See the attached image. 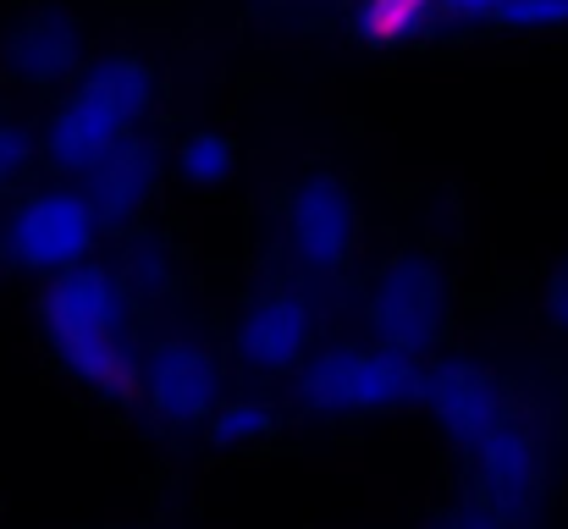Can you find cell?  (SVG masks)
Returning a JSON list of instances; mask_svg holds the SVG:
<instances>
[{
	"label": "cell",
	"mask_w": 568,
	"mask_h": 529,
	"mask_svg": "<svg viewBox=\"0 0 568 529\" xmlns=\"http://www.w3.org/2000/svg\"><path fill=\"white\" fill-rule=\"evenodd\" d=\"M39 332L55 364L111 408L139 397V343H133V293L94 254L44 276Z\"/></svg>",
	"instance_id": "6da1fadb"
},
{
	"label": "cell",
	"mask_w": 568,
	"mask_h": 529,
	"mask_svg": "<svg viewBox=\"0 0 568 529\" xmlns=\"http://www.w3.org/2000/svg\"><path fill=\"white\" fill-rule=\"evenodd\" d=\"M155 67L133 50L83 61L39 133V155L61 176H89L128 133L144 128V116L155 111Z\"/></svg>",
	"instance_id": "7a4b0ae2"
},
{
	"label": "cell",
	"mask_w": 568,
	"mask_h": 529,
	"mask_svg": "<svg viewBox=\"0 0 568 529\" xmlns=\"http://www.w3.org/2000/svg\"><path fill=\"white\" fill-rule=\"evenodd\" d=\"M425 364L381 343H332L310 348L293 369V397L315 419H381L419 403Z\"/></svg>",
	"instance_id": "3957f363"
},
{
	"label": "cell",
	"mask_w": 568,
	"mask_h": 529,
	"mask_svg": "<svg viewBox=\"0 0 568 529\" xmlns=\"http://www.w3.org/2000/svg\"><path fill=\"white\" fill-rule=\"evenodd\" d=\"M447 321H453V287H447V271L436 254L425 248H403L392 254L376 271L371 293H365V326H371V343L392 353H408V358H430L447 337Z\"/></svg>",
	"instance_id": "277c9868"
},
{
	"label": "cell",
	"mask_w": 568,
	"mask_h": 529,
	"mask_svg": "<svg viewBox=\"0 0 568 529\" xmlns=\"http://www.w3.org/2000/svg\"><path fill=\"white\" fill-rule=\"evenodd\" d=\"M365 237V210L354 182L337 172H304L282 199V248L310 276H337L354 265Z\"/></svg>",
	"instance_id": "5b68a950"
},
{
	"label": "cell",
	"mask_w": 568,
	"mask_h": 529,
	"mask_svg": "<svg viewBox=\"0 0 568 529\" xmlns=\"http://www.w3.org/2000/svg\"><path fill=\"white\" fill-rule=\"evenodd\" d=\"M100 232L105 226H100L89 193L55 182V187H33L28 199L11 204V215L0 226V254L28 276H55V271L89 260Z\"/></svg>",
	"instance_id": "8992f818"
},
{
	"label": "cell",
	"mask_w": 568,
	"mask_h": 529,
	"mask_svg": "<svg viewBox=\"0 0 568 529\" xmlns=\"http://www.w3.org/2000/svg\"><path fill=\"white\" fill-rule=\"evenodd\" d=\"M221 358L199 337H161L150 348H139V397L144 414L161 430H199L210 419V408L221 403Z\"/></svg>",
	"instance_id": "52a82bcc"
},
{
	"label": "cell",
	"mask_w": 568,
	"mask_h": 529,
	"mask_svg": "<svg viewBox=\"0 0 568 529\" xmlns=\"http://www.w3.org/2000/svg\"><path fill=\"white\" fill-rule=\"evenodd\" d=\"M83 61H89V28L61 0L28 6L0 39V67L22 89H67L83 72Z\"/></svg>",
	"instance_id": "ba28073f"
},
{
	"label": "cell",
	"mask_w": 568,
	"mask_h": 529,
	"mask_svg": "<svg viewBox=\"0 0 568 529\" xmlns=\"http://www.w3.org/2000/svg\"><path fill=\"white\" fill-rule=\"evenodd\" d=\"M419 403H425V414L436 419V430L458 452H475L514 414L508 386L486 364H475V358H436L419 375Z\"/></svg>",
	"instance_id": "9c48e42d"
},
{
	"label": "cell",
	"mask_w": 568,
	"mask_h": 529,
	"mask_svg": "<svg viewBox=\"0 0 568 529\" xmlns=\"http://www.w3.org/2000/svg\"><path fill=\"white\" fill-rule=\"evenodd\" d=\"M469 458H475V502H486L503 525L536 519L547 497V447L519 414H508Z\"/></svg>",
	"instance_id": "30bf717a"
},
{
	"label": "cell",
	"mask_w": 568,
	"mask_h": 529,
	"mask_svg": "<svg viewBox=\"0 0 568 529\" xmlns=\"http://www.w3.org/2000/svg\"><path fill=\"white\" fill-rule=\"evenodd\" d=\"M315 348V304L293 287L254 293L232 321V358L248 375H293Z\"/></svg>",
	"instance_id": "8fae6325"
},
{
	"label": "cell",
	"mask_w": 568,
	"mask_h": 529,
	"mask_svg": "<svg viewBox=\"0 0 568 529\" xmlns=\"http://www.w3.org/2000/svg\"><path fill=\"white\" fill-rule=\"evenodd\" d=\"M161 182H166V155L144 133H128L94 172L83 176V193H89L100 226L128 232L150 215V204L161 199Z\"/></svg>",
	"instance_id": "7c38bea8"
},
{
	"label": "cell",
	"mask_w": 568,
	"mask_h": 529,
	"mask_svg": "<svg viewBox=\"0 0 568 529\" xmlns=\"http://www.w3.org/2000/svg\"><path fill=\"white\" fill-rule=\"evenodd\" d=\"M276 425H282V414L271 397H221L199 430L215 452H254L276 436Z\"/></svg>",
	"instance_id": "4fadbf2b"
},
{
	"label": "cell",
	"mask_w": 568,
	"mask_h": 529,
	"mask_svg": "<svg viewBox=\"0 0 568 529\" xmlns=\"http://www.w3.org/2000/svg\"><path fill=\"white\" fill-rule=\"evenodd\" d=\"M116 276H122V287H128L133 298H139V293H166V287L178 282V248H172L161 232H139V226H128Z\"/></svg>",
	"instance_id": "5bb4252c"
},
{
	"label": "cell",
	"mask_w": 568,
	"mask_h": 529,
	"mask_svg": "<svg viewBox=\"0 0 568 529\" xmlns=\"http://www.w3.org/2000/svg\"><path fill=\"white\" fill-rule=\"evenodd\" d=\"M178 176L199 187V193H215L237 176V144L221 133V128H199L178 144Z\"/></svg>",
	"instance_id": "9a60e30c"
},
{
	"label": "cell",
	"mask_w": 568,
	"mask_h": 529,
	"mask_svg": "<svg viewBox=\"0 0 568 529\" xmlns=\"http://www.w3.org/2000/svg\"><path fill=\"white\" fill-rule=\"evenodd\" d=\"M430 17H436V0H359V39L376 50H397Z\"/></svg>",
	"instance_id": "2e32d148"
},
{
	"label": "cell",
	"mask_w": 568,
	"mask_h": 529,
	"mask_svg": "<svg viewBox=\"0 0 568 529\" xmlns=\"http://www.w3.org/2000/svg\"><path fill=\"white\" fill-rule=\"evenodd\" d=\"M491 28H514V33H568V0H508Z\"/></svg>",
	"instance_id": "e0dca14e"
},
{
	"label": "cell",
	"mask_w": 568,
	"mask_h": 529,
	"mask_svg": "<svg viewBox=\"0 0 568 529\" xmlns=\"http://www.w3.org/2000/svg\"><path fill=\"white\" fill-rule=\"evenodd\" d=\"M33 161H39V133L11 122V116H0V193L33 172Z\"/></svg>",
	"instance_id": "ac0fdd59"
},
{
	"label": "cell",
	"mask_w": 568,
	"mask_h": 529,
	"mask_svg": "<svg viewBox=\"0 0 568 529\" xmlns=\"http://www.w3.org/2000/svg\"><path fill=\"white\" fill-rule=\"evenodd\" d=\"M508 0H436V17L453 28H491Z\"/></svg>",
	"instance_id": "d6986e66"
},
{
	"label": "cell",
	"mask_w": 568,
	"mask_h": 529,
	"mask_svg": "<svg viewBox=\"0 0 568 529\" xmlns=\"http://www.w3.org/2000/svg\"><path fill=\"white\" fill-rule=\"evenodd\" d=\"M541 315H547V326L568 337V254L552 265V276H547V293H541Z\"/></svg>",
	"instance_id": "ffe728a7"
},
{
	"label": "cell",
	"mask_w": 568,
	"mask_h": 529,
	"mask_svg": "<svg viewBox=\"0 0 568 529\" xmlns=\"http://www.w3.org/2000/svg\"><path fill=\"white\" fill-rule=\"evenodd\" d=\"M436 529H508L486 502H469V508H458V513H447Z\"/></svg>",
	"instance_id": "44dd1931"
}]
</instances>
